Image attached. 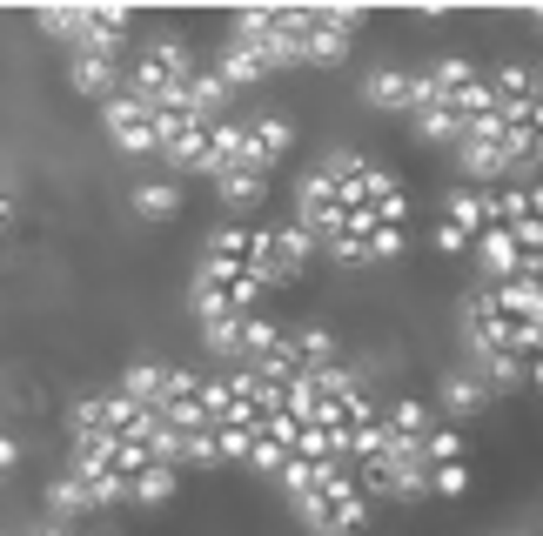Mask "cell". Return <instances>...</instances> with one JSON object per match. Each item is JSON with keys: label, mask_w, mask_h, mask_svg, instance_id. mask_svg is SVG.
<instances>
[{"label": "cell", "mask_w": 543, "mask_h": 536, "mask_svg": "<svg viewBox=\"0 0 543 536\" xmlns=\"http://www.w3.org/2000/svg\"><path fill=\"white\" fill-rule=\"evenodd\" d=\"M497 228V195H483V188H463V195L443 201V228H436V242L450 248V255H463V248H476L483 235Z\"/></svg>", "instance_id": "1"}, {"label": "cell", "mask_w": 543, "mask_h": 536, "mask_svg": "<svg viewBox=\"0 0 543 536\" xmlns=\"http://www.w3.org/2000/svg\"><path fill=\"white\" fill-rule=\"evenodd\" d=\"M108 128H114V141H121V148H135V155L161 148V141H155V101H141L135 88L108 94Z\"/></svg>", "instance_id": "2"}, {"label": "cell", "mask_w": 543, "mask_h": 536, "mask_svg": "<svg viewBox=\"0 0 543 536\" xmlns=\"http://www.w3.org/2000/svg\"><path fill=\"white\" fill-rule=\"evenodd\" d=\"M483 396H490V382H483V376H450V382H443V402H450L456 416H463V409H476Z\"/></svg>", "instance_id": "3"}, {"label": "cell", "mask_w": 543, "mask_h": 536, "mask_svg": "<svg viewBox=\"0 0 543 536\" xmlns=\"http://www.w3.org/2000/svg\"><path fill=\"white\" fill-rule=\"evenodd\" d=\"M135 208L161 222V215H175V188H141V195H135Z\"/></svg>", "instance_id": "4"}]
</instances>
